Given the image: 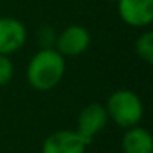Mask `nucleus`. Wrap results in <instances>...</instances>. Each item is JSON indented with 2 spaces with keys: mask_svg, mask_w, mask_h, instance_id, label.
Returning a JSON list of instances; mask_svg holds the SVG:
<instances>
[{
  "mask_svg": "<svg viewBox=\"0 0 153 153\" xmlns=\"http://www.w3.org/2000/svg\"><path fill=\"white\" fill-rule=\"evenodd\" d=\"M108 113L105 105L99 102H92L86 105L76 119V132L84 138L93 141V138L107 126L108 123Z\"/></svg>",
  "mask_w": 153,
  "mask_h": 153,
  "instance_id": "obj_5",
  "label": "nucleus"
},
{
  "mask_svg": "<svg viewBox=\"0 0 153 153\" xmlns=\"http://www.w3.org/2000/svg\"><path fill=\"white\" fill-rule=\"evenodd\" d=\"M105 108L108 119L125 129L137 126L144 116L143 101L137 93L128 89H119L113 92L108 96Z\"/></svg>",
  "mask_w": 153,
  "mask_h": 153,
  "instance_id": "obj_2",
  "label": "nucleus"
},
{
  "mask_svg": "<svg viewBox=\"0 0 153 153\" xmlns=\"http://www.w3.org/2000/svg\"><path fill=\"white\" fill-rule=\"evenodd\" d=\"M90 144V140L84 138L76 131L60 129L44 140L41 153H84Z\"/></svg>",
  "mask_w": 153,
  "mask_h": 153,
  "instance_id": "obj_3",
  "label": "nucleus"
},
{
  "mask_svg": "<svg viewBox=\"0 0 153 153\" xmlns=\"http://www.w3.org/2000/svg\"><path fill=\"white\" fill-rule=\"evenodd\" d=\"M117 11L128 26L147 27L153 21V0H117Z\"/></svg>",
  "mask_w": 153,
  "mask_h": 153,
  "instance_id": "obj_7",
  "label": "nucleus"
},
{
  "mask_svg": "<svg viewBox=\"0 0 153 153\" xmlns=\"http://www.w3.org/2000/svg\"><path fill=\"white\" fill-rule=\"evenodd\" d=\"M14 76V65L9 56L0 54V86H6Z\"/></svg>",
  "mask_w": 153,
  "mask_h": 153,
  "instance_id": "obj_10",
  "label": "nucleus"
},
{
  "mask_svg": "<svg viewBox=\"0 0 153 153\" xmlns=\"http://www.w3.org/2000/svg\"><path fill=\"white\" fill-rule=\"evenodd\" d=\"M135 53L143 62H146L149 65L153 62V32L146 30L137 38Z\"/></svg>",
  "mask_w": 153,
  "mask_h": 153,
  "instance_id": "obj_9",
  "label": "nucleus"
},
{
  "mask_svg": "<svg viewBox=\"0 0 153 153\" xmlns=\"http://www.w3.org/2000/svg\"><path fill=\"white\" fill-rule=\"evenodd\" d=\"M27 41L26 26L14 17H0V54L11 56Z\"/></svg>",
  "mask_w": 153,
  "mask_h": 153,
  "instance_id": "obj_6",
  "label": "nucleus"
},
{
  "mask_svg": "<svg viewBox=\"0 0 153 153\" xmlns=\"http://www.w3.org/2000/svg\"><path fill=\"white\" fill-rule=\"evenodd\" d=\"M56 38L57 35L51 27H42L38 33V41H39L41 48H54Z\"/></svg>",
  "mask_w": 153,
  "mask_h": 153,
  "instance_id": "obj_11",
  "label": "nucleus"
},
{
  "mask_svg": "<svg viewBox=\"0 0 153 153\" xmlns=\"http://www.w3.org/2000/svg\"><path fill=\"white\" fill-rule=\"evenodd\" d=\"M65 71V57L56 48H41L27 65L26 78L35 90L48 92L60 84Z\"/></svg>",
  "mask_w": 153,
  "mask_h": 153,
  "instance_id": "obj_1",
  "label": "nucleus"
},
{
  "mask_svg": "<svg viewBox=\"0 0 153 153\" xmlns=\"http://www.w3.org/2000/svg\"><path fill=\"white\" fill-rule=\"evenodd\" d=\"M123 153H153V138L146 128H128L122 138Z\"/></svg>",
  "mask_w": 153,
  "mask_h": 153,
  "instance_id": "obj_8",
  "label": "nucleus"
},
{
  "mask_svg": "<svg viewBox=\"0 0 153 153\" xmlns=\"http://www.w3.org/2000/svg\"><path fill=\"white\" fill-rule=\"evenodd\" d=\"M107 2H113V3H117V0H107Z\"/></svg>",
  "mask_w": 153,
  "mask_h": 153,
  "instance_id": "obj_12",
  "label": "nucleus"
},
{
  "mask_svg": "<svg viewBox=\"0 0 153 153\" xmlns=\"http://www.w3.org/2000/svg\"><path fill=\"white\" fill-rule=\"evenodd\" d=\"M90 42H92V36L86 27L78 26V24H72V26H68L66 29H63L57 35L54 48L63 57L65 56L75 57V56L86 53L87 48L90 47Z\"/></svg>",
  "mask_w": 153,
  "mask_h": 153,
  "instance_id": "obj_4",
  "label": "nucleus"
}]
</instances>
